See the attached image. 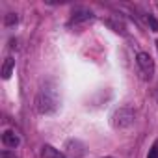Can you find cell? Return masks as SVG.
Here are the masks:
<instances>
[{"label": "cell", "mask_w": 158, "mask_h": 158, "mask_svg": "<svg viewBox=\"0 0 158 158\" xmlns=\"http://www.w3.org/2000/svg\"><path fill=\"white\" fill-rule=\"evenodd\" d=\"M34 106H35V112L41 114V115H50V114H56L58 108H60V97H58V89L54 84H45L37 95H35V101H34Z\"/></svg>", "instance_id": "6da1fadb"}, {"label": "cell", "mask_w": 158, "mask_h": 158, "mask_svg": "<svg viewBox=\"0 0 158 158\" xmlns=\"http://www.w3.org/2000/svg\"><path fill=\"white\" fill-rule=\"evenodd\" d=\"M110 123H112V127L117 128V130H125V128L132 127V123H134V110L128 108V106L117 108V110L112 114Z\"/></svg>", "instance_id": "7a4b0ae2"}, {"label": "cell", "mask_w": 158, "mask_h": 158, "mask_svg": "<svg viewBox=\"0 0 158 158\" xmlns=\"http://www.w3.org/2000/svg\"><path fill=\"white\" fill-rule=\"evenodd\" d=\"M136 65H138L139 76L143 78V80H151V78L154 76V60L151 58L149 52H138Z\"/></svg>", "instance_id": "3957f363"}, {"label": "cell", "mask_w": 158, "mask_h": 158, "mask_svg": "<svg viewBox=\"0 0 158 158\" xmlns=\"http://www.w3.org/2000/svg\"><path fill=\"white\" fill-rule=\"evenodd\" d=\"M65 154L71 158H80L86 154V145L80 139H69L65 143Z\"/></svg>", "instance_id": "277c9868"}, {"label": "cell", "mask_w": 158, "mask_h": 158, "mask_svg": "<svg viewBox=\"0 0 158 158\" xmlns=\"http://www.w3.org/2000/svg\"><path fill=\"white\" fill-rule=\"evenodd\" d=\"M93 19V11L91 10H86V8H78L73 11V17L69 21V26H76V24H82V23H88Z\"/></svg>", "instance_id": "5b68a950"}, {"label": "cell", "mask_w": 158, "mask_h": 158, "mask_svg": "<svg viewBox=\"0 0 158 158\" xmlns=\"http://www.w3.org/2000/svg\"><path fill=\"white\" fill-rule=\"evenodd\" d=\"M19 143H21V138H19V134L15 130H11V128L4 130V134H2V145L6 149H17Z\"/></svg>", "instance_id": "8992f818"}, {"label": "cell", "mask_w": 158, "mask_h": 158, "mask_svg": "<svg viewBox=\"0 0 158 158\" xmlns=\"http://www.w3.org/2000/svg\"><path fill=\"white\" fill-rule=\"evenodd\" d=\"M13 69H15V60H13V56H8L4 60V63H2V71H0V74H2L4 80H8V78L11 76Z\"/></svg>", "instance_id": "52a82bcc"}, {"label": "cell", "mask_w": 158, "mask_h": 158, "mask_svg": "<svg viewBox=\"0 0 158 158\" xmlns=\"http://www.w3.org/2000/svg\"><path fill=\"white\" fill-rule=\"evenodd\" d=\"M41 156L43 158H65V154L61 151H58L52 145H43L41 147Z\"/></svg>", "instance_id": "ba28073f"}, {"label": "cell", "mask_w": 158, "mask_h": 158, "mask_svg": "<svg viewBox=\"0 0 158 158\" xmlns=\"http://www.w3.org/2000/svg\"><path fill=\"white\" fill-rule=\"evenodd\" d=\"M104 23H106L114 32H117V34H125V24H123V21H119L117 17H108V19H104Z\"/></svg>", "instance_id": "9c48e42d"}, {"label": "cell", "mask_w": 158, "mask_h": 158, "mask_svg": "<svg viewBox=\"0 0 158 158\" xmlns=\"http://www.w3.org/2000/svg\"><path fill=\"white\" fill-rule=\"evenodd\" d=\"M17 23H19V15H17V13H8V15H6V19H4V24H6L8 28L15 26Z\"/></svg>", "instance_id": "30bf717a"}, {"label": "cell", "mask_w": 158, "mask_h": 158, "mask_svg": "<svg viewBox=\"0 0 158 158\" xmlns=\"http://www.w3.org/2000/svg\"><path fill=\"white\" fill-rule=\"evenodd\" d=\"M145 21H147V24L152 28V32H158V21H156L152 15H147V17H145Z\"/></svg>", "instance_id": "8fae6325"}, {"label": "cell", "mask_w": 158, "mask_h": 158, "mask_svg": "<svg viewBox=\"0 0 158 158\" xmlns=\"http://www.w3.org/2000/svg\"><path fill=\"white\" fill-rule=\"evenodd\" d=\"M147 158H158V141H154V145L151 147V151H149Z\"/></svg>", "instance_id": "7c38bea8"}, {"label": "cell", "mask_w": 158, "mask_h": 158, "mask_svg": "<svg viewBox=\"0 0 158 158\" xmlns=\"http://www.w3.org/2000/svg\"><path fill=\"white\" fill-rule=\"evenodd\" d=\"M154 101L158 102V84H156V89H154Z\"/></svg>", "instance_id": "4fadbf2b"}, {"label": "cell", "mask_w": 158, "mask_h": 158, "mask_svg": "<svg viewBox=\"0 0 158 158\" xmlns=\"http://www.w3.org/2000/svg\"><path fill=\"white\" fill-rule=\"evenodd\" d=\"M104 158H114V156H104Z\"/></svg>", "instance_id": "5bb4252c"}]
</instances>
